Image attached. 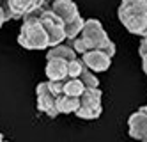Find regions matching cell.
<instances>
[{"label": "cell", "mask_w": 147, "mask_h": 142, "mask_svg": "<svg viewBox=\"0 0 147 142\" xmlns=\"http://www.w3.org/2000/svg\"><path fill=\"white\" fill-rule=\"evenodd\" d=\"M50 9L66 23H71L75 21L76 18H80V13H78V7L73 0H55L53 4L50 5Z\"/></svg>", "instance_id": "obj_10"}, {"label": "cell", "mask_w": 147, "mask_h": 142, "mask_svg": "<svg viewBox=\"0 0 147 142\" xmlns=\"http://www.w3.org/2000/svg\"><path fill=\"white\" fill-rule=\"evenodd\" d=\"M83 25H85V20H83L82 16H80V18H76L75 21H71V23H66V25H64V30H66V39H69V41L76 39V37L82 34Z\"/></svg>", "instance_id": "obj_15"}, {"label": "cell", "mask_w": 147, "mask_h": 142, "mask_svg": "<svg viewBox=\"0 0 147 142\" xmlns=\"http://www.w3.org/2000/svg\"><path fill=\"white\" fill-rule=\"evenodd\" d=\"M87 87L82 84L80 78H67L64 80V94L67 96H75V98H80L83 92H85Z\"/></svg>", "instance_id": "obj_14"}, {"label": "cell", "mask_w": 147, "mask_h": 142, "mask_svg": "<svg viewBox=\"0 0 147 142\" xmlns=\"http://www.w3.org/2000/svg\"><path fill=\"white\" fill-rule=\"evenodd\" d=\"M0 142H4V137H2V133H0Z\"/></svg>", "instance_id": "obj_20"}, {"label": "cell", "mask_w": 147, "mask_h": 142, "mask_svg": "<svg viewBox=\"0 0 147 142\" xmlns=\"http://www.w3.org/2000/svg\"><path fill=\"white\" fill-rule=\"evenodd\" d=\"M128 126H129V135L140 142H147V110L145 107H142L140 110H136L131 114L128 119Z\"/></svg>", "instance_id": "obj_8"}, {"label": "cell", "mask_w": 147, "mask_h": 142, "mask_svg": "<svg viewBox=\"0 0 147 142\" xmlns=\"http://www.w3.org/2000/svg\"><path fill=\"white\" fill-rule=\"evenodd\" d=\"M80 108V98L67 96V94H59L57 96V110L59 114H76Z\"/></svg>", "instance_id": "obj_12"}, {"label": "cell", "mask_w": 147, "mask_h": 142, "mask_svg": "<svg viewBox=\"0 0 147 142\" xmlns=\"http://www.w3.org/2000/svg\"><path fill=\"white\" fill-rule=\"evenodd\" d=\"M41 23H43L48 39H50V48L59 46L66 39V30H64V21H62L51 9H45L41 14Z\"/></svg>", "instance_id": "obj_6"}, {"label": "cell", "mask_w": 147, "mask_h": 142, "mask_svg": "<svg viewBox=\"0 0 147 142\" xmlns=\"http://www.w3.org/2000/svg\"><path fill=\"white\" fill-rule=\"evenodd\" d=\"M80 37L83 39V43H85V50L87 52H90V50H103L108 57L115 55V45L110 41V37L107 36L103 25L98 20H87L85 25H83V30H82Z\"/></svg>", "instance_id": "obj_3"}, {"label": "cell", "mask_w": 147, "mask_h": 142, "mask_svg": "<svg viewBox=\"0 0 147 142\" xmlns=\"http://www.w3.org/2000/svg\"><path fill=\"white\" fill-rule=\"evenodd\" d=\"M36 94H37V110L43 112L50 117H55L59 116V110H57V96L51 92L50 89V84L48 82H41L36 89Z\"/></svg>", "instance_id": "obj_7"}, {"label": "cell", "mask_w": 147, "mask_h": 142, "mask_svg": "<svg viewBox=\"0 0 147 142\" xmlns=\"http://www.w3.org/2000/svg\"><path fill=\"white\" fill-rule=\"evenodd\" d=\"M140 57H142V69L147 75V53H145V55H140Z\"/></svg>", "instance_id": "obj_18"}, {"label": "cell", "mask_w": 147, "mask_h": 142, "mask_svg": "<svg viewBox=\"0 0 147 142\" xmlns=\"http://www.w3.org/2000/svg\"><path fill=\"white\" fill-rule=\"evenodd\" d=\"M101 98L103 92L99 87H87L85 92L80 96V108L76 110V116L80 119H98L103 112Z\"/></svg>", "instance_id": "obj_4"}, {"label": "cell", "mask_w": 147, "mask_h": 142, "mask_svg": "<svg viewBox=\"0 0 147 142\" xmlns=\"http://www.w3.org/2000/svg\"><path fill=\"white\" fill-rule=\"evenodd\" d=\"M46 7V0H2V9L5 20H20L36 9Z\"/></svg>", "instance_id": "obj_5"}, {"label": "cell", "mask_w": 147, "mask_h": 142, "mask_svg": "<svg viewBox=\"0 0 147 142\" xmlns=\"http://www.w3.org/2000/svg\"><path fill=\"white\" fill-rule=\"evenodd\" d=\"M119 20L131 34L147 37V0H122Z\"/></svg>", "instance_id": "obj_2"}, {"label": "cell", "mask_w": 147, "mask_h": 142, "mask_svg": "<svg viewBox=\"0 0 147 142\" xmlns=\"http://www.w3.org/2000/svg\"><path fill=\"white\" fill-rule=\"evenodd\" d=\"M51 59H62V60H75L76 59V52L73 50L69 45H59V46H53L50 48L48 53H46V60H51Z\"/></svg>", "instance_id": "obj_13"}, {"label": "cell", "mask_w": 147, "mask_h": 142, "mask_svg": "<svg viewBox=\"0 0 147 142\" xmlns=\"http://www.w3.org/2000/svg\"><path fill=\"white\" fill-rule=\"evenodd\" d=\"M85 62L82 60V57H76L75 60H71L69 62V78H80V75L82 71L85 69Z\"/></svg>", "instance_id": "obj_17"}, {"label": "cell", "mask_w": 147, "mask_h": 142, "mask_svg": "<svg viewBox=\"0 0 147 142\" xmlns=\"http://www.w3.org/2000/svg\"><path fill=\"white\" fill-rule=\"evenodd\" d=\"M45 7L36 9L32 13H28L23 18V25L18 36V43L27 50H45L50 46L48 34L41 23V14H43Z\"/></svg>", "instance_id": "obj_1"}, {"label": "cell", "mask_w": 147, "mask_h": 142, "mask_svg": "<svg viewBox=\"0 0 147 142\" xmlns=\"http://www.w3.org/2000/svg\"><path fill=\"white\" fill-rule=\"evenodd\" d=\"M0 5H2V0H0Z\"/></svg>", "instance_id": "obj_21"}, {"label": "cell", "mask_w": 147, "mask_h": 142, "mask_svg": "<svg viewBox=\"0 0 147 142\" xmlns=\"http://www.w3.org/2000/svg\"><path fill=\"white\" fill-rule=\"evenodd\" d=\"M5 14H4V9H2V5H0V29H2V25L5 23Z\"/></svg>", "instance_id": "obj_19"}, {"label": "cell", "mask_w": 147, "mask_h": 142, "mask_svg": "<svg viewBox=\"0 0 147 142\" xmlns=\"http://www.w3.org/2000/svg\"><path fill=\"white\" fill-rule=\"evenodd\" d=\"M45 71L50 82H64L69 78V62L62 59H51L46 62Z\"/></svg>", "instance_id": "obj_11"}, {"label": "cell", "mask_w": 147, "mask_h": 142, "mask_svg": "<svg viewBox=\"0 0 147 142\" xmlns=\"http://www.w3.org/2000/svg\"><path fill=\"white\" fill-rule=\"evenodd\" d=\"M4 142H7V140H4Z\"/></svg>", "instance_id": "obj_22"}, {"label": "cell", "mask_w": 147, "mask_h": 142, "mask_svg": "<svg viewBox=\"0 0 147 142\" xmlns=\"http://www.w3.org/2000/svg\"><path fill=\"white\" fill-rule=\"evenodd\" d=\"M80 80H82V84L85 85V87H99V80H98V76L94 75V71H90L89 68H85L82 71V75H80Z\"/></svg>", "instance_id": "obj_16"}, {"label": "cell", "mask_w": 147, "mask_h": 142, "mask_svg": "<svg viewBox=\"0 0 147 142\" xmlns=\"http://www.w3.org/2000/svg\"><path fill=\"white\" fill-rule=\"evenodd\" d=\"M82 60L85 62V66L94 71V73H101V71H107L112 64V57H108L103 50H90L87 53L82 55Z\"/></svg>", "instance_id": "obj_9"}]
</instances>
